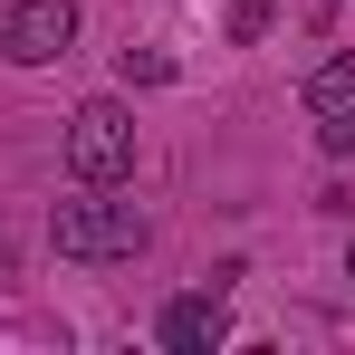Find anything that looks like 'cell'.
Wrapping results in <instances>:
<instances>
[{
  "label": "cell",
  "instance_id": "5",
  "mask_svg": "<svg viewBox=\"0 0 355 355\" xmlns=\"http://www.w3.org/2000/svg\"><path fill=\"white\" fill-rule=\"evenodd\" d=\"M297 96H307V116H346V106H355V58L307 67V87H297Z\"/></svg>",
  "mask_w": 355,
  "mask_h": 355
},
{
  "label": "cell",
  "instance_id": "1",
  "mask_svg": "<svg viewBox=\"0 0 355 355\" xmlns=\"http://www.w3.org/2000/svg\"><path fill=\"white\" fill-rule=\"evenodd\" d=\"M49 240H58L67 259H135V250H144V211L116 202V182H87L77 202L49 211Z\"/></svg>",
  "mask_w": 355,
  "mask_h": 355
},
{
  "label": "cell",
  "instance_id": "7",
  "mask_svg": "<svg viewBox=\"0 0 355 355\" xmlns=\"http://www.w3.org/2000/svg\"><path fill=\"white\" fill-rule=\"evenodd\" d=\"M317 144H327V154H355V106H346V116H327V125H317Z\"/></svg>",
  "mask_w": 355,
  "mask_h": 355
},
{
  "label": "cell",
  "instance_id": "4",
  "mask_svg": "<svg viewBox=\"0 0 355 355\" xmlns=\"http://www.w3.org/2000/svg\"><path fill=\"white\" fill-rule=\"evenodd\" d=\"M221 336H231L221 288H192V297H173V307H164V346H173V355H211Z\"/></svg>",
  "mask_w": 355,
  "mask_h": 355
},
{
  "label": "cell",
  "instance_id": "2",
  "mask_svg": "<svg viewBox=\"0 0 355 355\" xmlns=\"http://www.w3.org/2000/svg\"><path fill=\"white\" fill-rule=\"evenodd\" d=\"M67 173L77 182H125L135 173V116H125L116 96H87L67 116Z\"/></svg>",
  "mask_w": 355,
  "mask_h": 355
},
{
  "label": "cell",
  "instance_id": "3",
  "mask_svg": "<svg viewBox=\"0 0 355 355\" xmlns=\"http://www.w3.org/2000/svg\"><path fill=\"white\" fill-rule=\"evenodd\" d=\"M0 49H10L19 67L67 58V49H77V0H19V10L0 19Z\"/></svg>",
  "mask_w": 355,
  "mask_h": 355
},
{
  "label": "cell",
  "instance_id": "6",
  "mask_svg": "<svg viewBox=\"0 0 355 355\" xmlns=\"http://www.w3.org/2000/svg\"><path fill=\"white\" fill-rule=\"evenodd\" d=\"M164 77H173L164 49H125V87H164Z\"/></svg>",
  "mask_w": 355,
  "mask_h": 355
}]
</instances>
